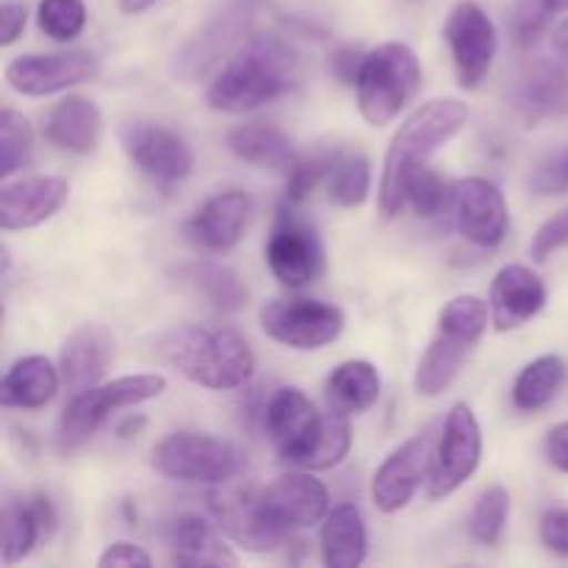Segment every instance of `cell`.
<instances>
[{
    "label": "cell",
    "mask_w": 568,
    "mask_h": 568,
    "mask_svg": "<svg viewBox=\"0 0 568 568\" xmlns=\"http://www.w3.org/2000/svg\"><path fill=\"white\" fill-rule=\"evenodd\" d=\"M250 214H253V197L242 189L214 194L186 222L189 242L211 253L236 247L247 231Z\"/></svg>",
    "instance_id": "cell-20"
},
{
    "label": "cell",
    "mask_w": 568,
    "mask_h": 568,
    "mask_svg": "<svg viewBox=\"0 0 568 568\" xmlns=\"http://www.w3.org/2000/svg\"><path fill=\"white\" fill-rule=\"evenodd\" d=\"M349 447H353L349 416H342L336 414V410H331V414H325L320 436H316L314 447L308 449V455H305L300 469H308V471L333 469V466H338L344 458H347Z\"/></svg>",
    "instance_id": "cell-36"
},
{
    "label": "cell",
    "mask_w": 568,
    "mask_h": 568,
    "mask_svg": "<svg viewBox=\"0 0 568 568\" xmlns=\"http://www.w3.org/2000/svg\"><path fill=\"white\" fill-rule=\"evenodd\" d=\"M510 519V494L505 486H488L469 514V536L480 547H497Z\"/></svg>",
    "instance_id": "cell-35"
},
{
    "label": "cell",
    "mask_w": 568,
    "mask_h": 568,
    "mask_svg": "<svg viewBox=\"0 0 568 568\" xmlns=\"http://www.w3.org/2000/svg\"><path fill=\"white\" fill-rule=\"evenodd\" d=\"M255 9H258V0H222L220 9L200 26V31L175 50L172 72L183 81H197L209 75L247 37Z\"/></svg>",
    "instance_id": "cell-9"
},
{
    "label": "cell",
    "mask_w": 568,
    "mask_h": 568,
    "mask_svg": "<svg viewBox=\"0 0 568 568\" xmlns=\"http://www.w3.org/2000/svg\"><path fill=\"white\" fill-rule=\"evenodd\" d=\"M483 458V433L475 410L466 403L453 405L442 436L433 453L430 477H427V494L430 499H444L458 491L466 480L477 471Z\"/></svg>",
    "instance_id": "cell-10"
},
{
    "label": "cell",
    "mask_w": 568,
    "mask_h": 568,
    "mask_svg": "<svg viewBox=\"0 0 568 568\" xmlns=\"http://www.w3.org/2000/svg\"><path fill=\"white\" fill-rule=\"evenodd\" d=\"M544 305H547V286L530 266L505 264L494 275L488 308H491V325L499 333L519 331L532 316L541 314Z\"/></svg>",
    "instance_id": "cell-21"
},
{
    "label": "cell",
    "mask_w": 568,
    "mask_h": 568,
    "mask_svg": "<svg viewBox=\"0 0 568 568\" xmlns=\"http://www.w3.org/2000/svg\"><path fill=\"white\" fill-rule=\"evenodd\" d=\"M364 55L358 48H338L336 53L331 55V75L338 78L347 87H355L358 81L361 64H364Z\"/></svg>",
    "instance_id": "cell-47"
},
{
    "label": "cell",
    "mask_w": 568,
    "mask_h": 568,
    "mask_svg": "<svg viewBox=\"0 0 568 568\" xmlns=\"http://www.w3.org/2000/svg\"><path fill=\"white\" fill-rule=\"evenodd\" d=\"M552 48H555V55H558L564 64H568V17L564 22H560L558 28H555L552 33Z\"/></svg>",
    "instance_id": "cell-49"
},
{
    "label": "cell",
    "mask_w": 568,
    "mask_h": 568,
    "mask_svg": "<svg viewBox=\"0 0 568 568\" xmlns=\"http://www.w3.org/2000/svg\"><path fill=\"white\" fill-rule=\"evenodd\" d=\"M100 72V61L87 50H70V53H28L17 55L6 64L3 78L17 94L26 98H48L78 83L94 81Z\"/></svg>",
    "instance_id": "cell-15"
},
{
    "label": "cell",
    "mask_w": 568,
    "mask_h": 568,
    "mask_svg": "<svg viewBox=\"0 0 568 568\" xmlns=\"http://www.w3.org/2000/svg\"><path fill=\"white\" fill-rule=\"evenodd\" d=\"M327 197L344 209H355L369 197L372 186V166L369 159L358 150L349 153H333L331 172H327Z\"/></svg>",
    "instance_id": "cell-34"
},
{
    "label": "cell",
    "mask_w": 568,
    "mask_h": 568,
    "mask_svg": "<svg viewBox=\"0 0 568 568\" xmlns=\"http://www.w3.org/2000/svg\"><path fill=\"white\" fill-rule=\"evenodd\" d=\"M444 42L449 44L455 78L460 87H480L497 59L499 39L491 17L475 0H460L444 22Z\"/></svg>",
    "instance_id": "cell-14"
},
{
    "label": "cell",
    "mask_w": 568,
    "mask_h": 568,
    "mask_svg": "<svg viewBox=\"0 0 568 568\" xmlns=\"http://www.w3.org/2000/svg\"><path fill=\"white\" fill-rule=\"evenodd\" d=\"M98 566H125V568H150L153 566V558L144 552L142 547L131 541H116L105 547V552L98 558Z\"/></svg>",
    "instance_id": "cell-45"
},
{
    "label": "cell",
    "mask_w": 568,
    "mask_h": 568,
    "mask_svg": "<svg viewBox=\"0 0 568 568\" xmlns=\"http://www.w3.org/2000/svg\"><path fill=\"white\" fill-rule=\"evenodd\" d=\"M172 564L178 566H236L239 558L231 552L216 527L200 514H181L166 525Z\"/></svg>",
    "instance_id": "cell-26"
},
{
    "label": "cell",
    "mask_w": 568,
    "mask_h": 568,
    "mask_svg": "<svg viewBox=\"0 0 568 568\" xmlns=\"http://www.w3.org/2000/svg\"><path fill=\"white\" fill-rule=\"evenodd\" d=\"M433 453H436V438L430 433H419V436L399 444L377 466L375 477H372V503L381 514L392 516L408 508L422 483H427V477H430Z\"/></svg>",
    "instance_id": "cell-16"
},
{
    "label": "cell",
    "mask_w": 568,
    "mask_h": 568,
    "mask_svg": "<svg viewBox=\"0 0 568 568\" xmlns=\"http://www.w3.org/2000/svg\"><path fill=\"white\" fill-rule=\"evenodd\" d=\"M26 22H28V9L26 3H17V0H6L0 6V44L9 48L11 42L22 37L26 31Z\"/></svg>",
    "instance_id": "cell-46"
},
{
    "label": "cell",
    "mask_w": 568,
    "mask_h": 568,
    "mask_svg": "<svg viewBox=\"0 0 568 568\" xmlns=\"http://www.w3.org/2000/svg\"><path fill=\"white\" fill-rule=\"evenodd\" d=\"M164 392L166 377L155 375V372L153 375H125L75 392L70 403L64 405V410H61L59 430H55L59 449L61 453H72V449L83 447L116 410L136 408V405L150 403V399H159Z\"/></svg>",
    "instance_id": "cell-6"
},
{
    "label": "cell",
    "mask_w": 568,
    "mask_h": 568,
    "mask_svg": "<svg viewBox=\"0 0 568 568\" xmlns=\"http://www.w3.org/2000/svg\"><path fill=\"white\" fill-rule=\"evenodd\" d=\"M453 197V189H447L444 178L438 175L430 166H416L408 178H405V205L414 209L416 216H430L442 214L447 200Z\"/></svg>",
    "instance_id": "cell-38"
},
{
    "label": "cell",
    "mask_w": 568,
    "mask_h": 568,
    "mask_svg": "<svg viewBox=\"0 0 568 568\" xmlns=\"http://www.w3.org/2000/svg\"><path fill=\"white\" fill-rule=\"evenodd\" d=\"M178 277L197 294H203L211 308L222 311V314H236L247 305V288H244L242 277L222 264L200 261V264L178 270Z\"/></svg>",
    "instance_id": "cell-32"
},
{
    "label": "cell",
    "mask_w": 568,
    "mask_h": 568,
    "mask_svg": "<svg viewBox=\"0 0 568 568\" xmlns=\"http://www.w3.org/2000/svg\"><path fill=\"white\" fill-rule=\"evenodd\" d=\"M258 510L266 525L286 541L292 532L320 525L331 510V494L308 469L288 471L258 491Z\"/></svg>",
    "instance_id": "cell-13"
},
{
    "label": "cell",
    "mask_w": 568,
    "mask_h": 568,
    "mask_svg": "<svg viewBox=\"0 0 568 568\" xmlns=\"http://www.w3.org/2000/svg\"><path fill=\"white\" fill-rule=\"evenodd\" d=\"M322 560L331 568H358L366 560L369 538H366L364 516L355 505L344 503L327 510L322 519Z\"/></svg>",
    "instance_id": "cell-29"
},
{
    "label": "cell",
    "mask_w": 568,
    "mask_h": 568,
    "mask_svg": "<svg viewBox=\"0 0 568 568\" xmlns=\"http://www.w3.org/2000/svg\"><path fill=\"white\" fill-rule=\"evenodd\" d=\"M538 536L549 552L568 558V508L547 510L541 516V525H538Z\"/></svg>",
    "instance_id": "cell-44"
},
{
    "label": "cell",
    "mask_w": 568,
    "mask_h": 568,
    "mask_svg": "<svg viewBox=\"0 0 568 568\" xmlns=\"http://www.w3.org/2000/svg\"><path fill=\"white\" fill-rule=\"evenodd\" d=\"M381 372L369 361H344L327 375V408L342 416H361L381 399Z\"/></svg>",
    "instance_id": "cell-30"
},
{
    "label": "cell",
    "mask_w": 568,
    "mask_h": 568,
    "mask_svg": "<svg viewBox=\"0 0 568 568\" xmlns=\"http://www.w3.org/2000/svg\"><path fill=\"white\" fill-rule=\"evenodd\" d=\"M568 366L560 355H541L519 372L514 383V405L525 414L547 408L564 388Z\"/></svg>",
    "instance_id": "cell-33"
},
{
    "label": "cell",
    "mask_w": 568,
    "mask_h": 568,
    "mask_svg": "<svg viewBox=\"0 0 568 568\" xmlns=\"http://www.w3.org/2000/svg\"><path fill=\"white\" fill-rule=\"evenodd\" d=\"M59 527L53 503L44 494L28 499L9 497L3 505V564L14 566L33 552L39 541H50Z\"/></svg>",
    "instance_id": "cell-22"
},
{
    "label": "cell",
    "mask_w": 568,
    "mask_h": 568,
    "mask_svg": "<svg viewBox=\"0 0 568 568\" xmlns=\"http://www.w3.org/2000/svg\"><path fill=\"white\" fill-rule=\"evenodd\" d=\"M227 148L236 159L244 164L261 166V170L277 172L286 178L300 161L297 150H294L292 139L283 131L272 125H261V122H250V125H239L227 133Z\"/></svg>",
    "instance_id": "cell-28"
},
{
    "label": "cell",
    "mask_w": 568,
    "mask_h": 568,
    "mask_svg": "<svg viewBox=\"0 0 568 568\" xmlns=\"http://www.w3.org/2000/svg\"><path fill=\"white\" fill-rule=\"evenodd\" d=\"M159 355L194 386L211 392L242 388L255 372V355L236 331L183 325L161 336Z\"/></svg>",
    "instance_id": "cell-3"
},
{
    "label": "cell",
    "mask_w": 568,
    "mask_h": 568,
    "mask_svg": "<svg viewBox=\"0 0 568 568\" xmlns=\"http://www.w3.org/2000/svg\"><path fill=\"white\" fill-rule=\"evenodd\" d=\"M39 28L55 42H72L87 28V3L83 0H39Z\"/></svg>",
    "instance_id": "cell-39"
},
{
    "label": "cell",
    "mask_w": 568,
    "mask_h": 568,
    "mask_svg": "<svg viewBox=\"0 0 568 568\" xmlns=\"http://www.w3.org/2000/svg\"><path fill=\"white\" fill-rule=\"evenodd\" d=\"M555 11H560V0H514V17H510V28H514V39L519 48H530L544 28L549 26Z\"/></svg>",
    "instance_id": "cell-40"
},
{
    "label": "cell",
    "mask_w": 568,
    "mask_h": 568,
    "mask_svg": "<svg viewBox=\"0 0 568 568\" xmlns=\"http://www.w3.org/2000/svg\"><path fill=\"white\" fill-rule=\"evenodd\" d=\"M59 383V369L44 355H28L6 369L3 383H0V403L3 408L20 410L44 408L53 403Z\"/></svg>",
    "instance_id": "cell-27"
},
{
    "label": "cell",
    "mask_w": 568,
    "mask_h": 568,
    "mask_svg": "<svg viewBox=\"0 0 568 568\" xmlns=\"http://www.w3.org/2000/svg\"><path fill=\"white\" fill-rule=\"evenodd\" d=\"M122 153L144 178L161 189H172L192 175L194 153L186 139L159 122L133 120L120 128Z\"/></svg>",
    "instance_id": "cell-11"
},
{
    "label": "cell",
    "mask_w": 568,
    "mask_h": 568,
    "mask_svg": "<svg viewBox=\"0 0 568 568\" xmlns=\"http://www.w3.org/2000/svg\"><path fill=\"white\" fill-rule=\"evenodd\" d=\"M544 455H547L549 466L568 475V422H560L544 438Z\"/></svg>",
    "instance_id": "cell-48"
},
{
    "label": "cell",
    "mask_w": 568,
    "mask_h": 568,
    "mask_svg": "<svg viewBox=\"0 0 568 568\" xmlns=\"http://www.w3.org/2000/svg\"><path fill=\"white\" fill-rule=\"evenodd\" d=\"M264 253L270 272L286 288L311 286L325 275V247L300 205H281Z\"/></svg>",
    "instance_id": "cell-8"
},
{
    "label": "cell",
    "mask_w": 568,
    "mask_h": 568,
    "mask_svg": "<svg viewBox=\"0 0 568 568\" xmlns=\"http://www.w3.org/2000/svg\"><path fill=\"white\" fill-rule=\"evenodd\" d=\"M216 525L250 552H272L283 538L272 530L258 510V494L250 488H231L211 497Z\"/></svg>",
    "instance_id": "cell-25"
},
{
    "label": "cell",
    "mask_w": 568,
    "mask_h": 568,
    "mask_svg": "<svg viewBox=\"0 0 568 568\" xmlns=\"http://www.w3.org/2000/svg\"><path fill=\"white\" fill-rule=\"evenodd\" d=\"M325 414L316 410V405L305 397L300 388H277L264 408V427L272 447L277 449L286 464L303 466L305 455L314 447L316 436L322 430Z\"/></svg>",
    "instance_id": "cell-18"
},
{
    "label": "cell",
    "mask_w": 568,
    "mask_h": 568,
    "mask_svg": "<svg viewBox=\"0 0 568 568\" xmlns=\"http://www.w3.org/2000/svg\"><path fill=\"white\" fill-rule=\"evenodd\" d=\"M100 133H103V116L98 103L83 94H67L42 116V136L67 153H94Z\"/></svg>",
    "instance_id": "cell-24"
},
{
    "label": "cell",
    "mask_w": 568,
    "mask_h": 568,
    "mask_svg": "<svg viewBox=\"0 0 568 568\" xmlns=\"http://www.w3.org/2000/svg\"><path fill=\"white\" fill-rule=\"evenodd\" d=\"M488 314L491 308L475 294H458L444 305L436 336L430 338L416 366L414 386L422 397H438L453 386L480 338L486 336Z\"/></svg>",
    "instance_id": "cell-4"
},
{
    "label": "cell",
    "mask_w": 568,
    "mask_h": 568,
    "mask_svg": "<svg viewBox=\"0 0 568 568\" xmlns=\"http://www.w3.org/2000/svg\"><path fill=\"white\" fill-rule=\"evenodd\" d=\"M272 342L292 349H322L344 333L342 308L322 300H275L258 314Z\"/></svg>",
    "instance_id": "cell-12"
},
{
    "label": "cell",
    "mask_w": 568,
    "mask_h": 568,
    "mask_svg": "<svg viewBox=\"0 0 568 568\" xmlns=\"http://www.w3.org/2000/svg\"><path fill=\"white\" fill-rule=\"evenodd\" d=\"M530 189L541 197H552V194L568 192V144L532 170Z\"/></svg>",
    "instance_id": "cell-42"
},
{
    "label": "cell",
    "mask_w": 568,
    "mask_h": 568,
    "mask_svg": "<svg viewBox=\"0 0 568 568\" xmlns=\"http://www.w3.org/2000/svg\"><path fill=\"white\" fill-rule=\"evenodd\" d=\"M114 361V338L103 325H81L67 336L59 355L61 381L72 394L98 386Z\"/></svg>",
    "instance_id": "cell-23"
},
{
    "label": "cell",
    "mask_w": 568,
    "mask_h": 568,
    "mask_svg": "<svg viewBox=\"0 0 568 568\" xmlns=\"http://www.w3.org/2000/svg\"><path fill=\"white\" fill-rule=\"evenodd\" d=\"M564 247H568V205L560 211V214H555L552 220H547L541 227H538V233L532 236V244H530V255L538 261V264H544L549 255H555Z\"/></svg>",
    "instance_id": "cell-43"
},
{
    "label": "cell",
    "mask_w": 568,
    "mask_h": 568,
    "mask_svg": "<svg viewBox=\"0 0 568 568\" xmlns=\"http://www.w3.org/2000/svg\"><path fill=\"white\" fill-rule=\"evenodd\" d=\"M155 3H161V0H120V9L122 14H142V11L153 9Z\"/></svg>",
    "instance_id": "cell-50"
},
{
    "label": "cell",
    "mask_w": 568,
    "mask_h": 568,
    "mask_svg": "<svg viewBox=\"0 0 568 568\" xmlns=\"http://www.w3.org/2000/svg\"><path fill=\"white\" fill-rule=\"evenodd\" d=\"M560 9H568V0H560Z\"/></svg>",
    "instance_id": "cell-51"
},
{
    "label": "cell",
    "mask_w": 568,
    "mask_h": 568,
    "mask_svg": "<svg viewBox=\"0 0 568 568\" xmlns=\"http://www.w3.org/2000/svg\"><path fill=\"white\" fill-rule=\"evenodd\" d=\"M297 83V53L277 37H253L216 72L205 89V103L220 114H247L294 92Z\"/></svg>",
    "instance_id": "cell-1"
},
{
    "label": "cell",
    "mask_w": 568,
    "mask_h": 568,
    "mask_svg": "<svg viewBox=\"0 0 568 568\" xmlns=\"http://www.w3.org/2000/svg\"><path fill=\"white\" fill-rule=\"evenodd\" d=\"M33 133L31 125L14 109L0 111V175L11 178L31 164Z\"/></svg>",
    "instance_id": "cell-37"
},
{
    "label": "cell",
    "mask_w": 568,
    "mask_h": 568,
    "mask_svg": "<svg viewBox=\"0 0 568 568\" xmlns=\"http://www.w3.org/2000/svg\"><path fill=\"white\" fill-rule=\"evenodd\" d=\"M331 164H333V155H311V159H300L297 164H294V170L286 175L283 203L303 205L305 200L314 194V189L327 181Z\"/></svg>",
    "instance_id": "cell-41"
},
{
    "label": "cell",
    "mask_w": 568,
    "mask_h": 568,
    "mask_svg": "<svg viewBox=\"0 0 568 568\" xmlns=\"http://www.w3.org/2000/svg\"><path fill=\"white\" fill-rule=\"evenodd\" d=\"M150 466L166 480L227 486L242 471V453L225 438L178 430L155 442L150 449Z\"/></svg>",
    "instance_id": "cell-7"
},
{
    "label": "cell",
    "mask_w": 568,
    "mask_h": 568,
    "mask_svg": "<svg viewBox=\"0 0 568 568\" xmlns=\"http://www.w3.org/2000/svg\"><path fill=\"white\" fill-rule=\"evenodd\" d=\"M516 103L530 116H568V64L536 61L516 87Z\"/></svg>",
    "instance_id": "cell-31"
},
{
    "label": "cell",
    "mask_w": 568,
    "mask_h": 568,
    "mask_svg": "<svg viewBox=\"0 0 568 568\" xmlns=\"http://www.w3.org/2000/svg\"><path fill=\"white\" fill-rule=\"evenodd\" d=\"M70 197V183L55 175H31L0 189V227L31 231L48 222Z\"/></svg>",
    "instance_id": "cell-19"
},
{
    "label": "cell",
    "mask_w": 568,
    "mask_h": 568,
    "mask_svg": "<svg viewBox=\"0 0 568 568\" xmlns=\"http://www.w3.org/2000/svg\"><path fill=\"white\" fill-rule=\"evenodd\" d=\"M469 120V105L455 98H438L419 105L408 120L399 125L388 144L381 178V211L386 220L403 214L405 209V178L425 166L455 133Z\"/></svg>",
    "instance_id": "cell-2"
},
{
    "label": "cell",
    "mask_w": 568,
    "mask_h": 568,
    "mask_svg": "<svg viewBox=\"0 0 568 568\" xmlns=\"http://www.w3.org/2000/svg\"><path fill=\"white\" fill-rule=\"evenodd\" d=\"M422 64L405 42H386L369 50L361 64L355 92L358 109L369 125H388L419 94Z\"/></svg>",
    "instance_id": "cell-5"
},
{
    "label": "cell",
    "mask_w": 568,
    "mask_h": 568,
    "mask_svg": "<svg viewBox=\"0 0 568 568\" xmlns=\"http://www.w3.org/2000/svg\"><path fill=\"white\" fill-rule=\"evenodd\" d=\"M453 216L455 227L466 242L477 244L483 250H491L505 242L510 227L508 203L499 192L497 183L486 178H464L453 186Z\"/></svg>",
    "instance_id": "cell-17"
}]
</instances>
